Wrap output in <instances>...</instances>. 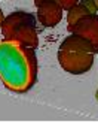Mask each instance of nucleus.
Wrapping results in <instances>:
<instances>
[{
	"label": "nucleus",
	"mask_w": 98,
	"mask_h": 124,
	"mask_svg": "<svg viewBox=\"0 0 98 124\" xmlns=\"http://www.w3.org/2000/svg\"><path fill=\"white\" fill-rule=\"evenodd\" d=\"M39 72L34 48L15 40H0V79L6 88L25 93L36 84Z\"/></svg>",
	"instance_id": "nucleus-1"
},
{
	"label": "nucleus",
	"mask_w": 98,
	"mask_h": 124,
	"mask_svg": "<svg viewBox=\"0 0 98 124\" xmlns=\"http://www.w3.org/2000/svg\"><path fill=\"white\" fill-rule=\"evenodd\" d=\"M67 12H68L67 14V24L73 25L77 20L82 18V16L89 15V14H95V12H98V9H97V6L94 3V0H80L77 5H74Z\"/></svg>",
	"instance_id": "nucleus-6"
},
{
	"label": "nucleus",
	"mask_w": 98,
	"mask_h": 124,
	"mask_svg": "<svg viewBox=\"0 0 98 124\" xmlns=\"http://www.w3.org/2000/svg\"><path fill=\"white\" fill-rule=\"evenodd\" d=\"M2 34L7 40H15L24 46L37 48L39 36L36 29V18L28 12L18 11L7 15L2 23Z\"/></svg>",
	"instance_id": "nucleus-3"
},
{
	"label": "nucleus",
	"mask_w": 98,
	"mask_h": 124,
	"mask_svg": "<svg viewBox=\"0 0 98 124\" xmlns=\"http://www.w3.org/2000/svg\"><path fill=\"white\" fill-rule=\"evenodd\" d=\"M67 29L70 33H76L79 36L85 38L86 40H89L98 52V15L97 12L82 16L73 25H68Z\"/></svg>",
	"instance_id": "nucleus-5"
},
{
	"label": "nucleus",
	"mask_w": 98,
	"mask_h": 124,
	"mask_svg": "<svg viewBox=\"0 0 98 124\" xmlns=\"http://www.w3.org/2000/svg\"><path fill=\"white\" fill-rule=\"evenodd\" d=\"M94 3H95V6H97V9H98V0H94Z\"/></svg>",
	"instance_id": "nucleus-9"
},
{
	"label": "nucleus",
	"mask_w": 98,
	"mask_h": 124,
	"mask_svg": "<svg viewBox=\"0 0 98 124\" xmlns=\"http://www.w3.org/2000/svg\"><path fill=\"white\" fill-rule=\"evenodd\" d=\"M97 49L89 40L71 33L62 40L58 49L59 66L71 75H82L91 70Z\"/></svg>",
	"instance_id": "nucleus-2"
},
{
	"label": "nucleus",
	"mask_w": 98,
	"mask_h": 124,
	"mask_svg": "<svg viewBox=\"0 0 98 124\" xmlns=\"http://www.w3.org/2000/svg\"><path fill=\"white\" fill-rule=\"evenodd\" d=\"M5 18H6V16H5V14H3V11H2V9H0V27H2V23L5 21Z\"/></svg>",
	"instance_id": "nucleus-8"
},
{
	"label": "nucleus",
	"mask_w": 98,
	"mask_h": 124,
	"mask_svg": "<svg viewBox=\"0 0 98 124\" xmlns=\"http://www.w3.org/2000/svg\"><path fill=\"white\" fill-rule=\"evenodd\" d=\"M37 8V20L45 27H55L62 20L64 9L59 0H34Z\"/></svg>",
	"instance_id": "nucleus-4"
},
{
	"label": "nucleus",
	"mask_w": 98,
	"mask_h": 124,
	"mask_svg": "<svg viewBox=\"0 0 98 124\" xmlns=\"http://www.w3.org/2000/svg\"><path fill=\"white\" fill-rule=\"evenodd\" d=\"M59 2H61L62 9H64V11H68V9H71L74 5H77L80 0H59Z\"/></svg>",
	"instance_id": "nucleus-7"
}]
</instances>
